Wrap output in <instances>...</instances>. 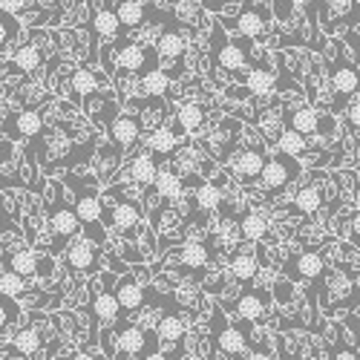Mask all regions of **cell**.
I'll list each match as a JSON object with an SVG mask.
<instances>
[{"mask_svg": "<svg viewBox=\"0 0 360 360\" xmlns=\"http://www.w3.org/2000/svg\"><path fill=\"white\" fill-rule=\"evenodd\" d=\"M67 182L75 185V179L67 176ZM75 214L81 219L84 236H89L96 245H107V231L101 228V222H104V202H101V196L93 188L75 185Z\"/></svg>", "mask_w": 360, "mask_h": 360, "instance_id": "cell-1", "label": "cell"}, {"mask_svg": "<svg viewBox=\"0 0 360 360\" xmlns=\"http://www.w3.org/2000/svg\"><path fill=\"white\" fill-rule=\"evenodd\" d=\"M251 41L254 38H245L239 35L236 41H228L222 35V29L217 26L214 29V41H211V52H214V64L222 67L225 72H239L248 61H251Z\"/></svg>", "mask_w": 360, "mask_h": 360, "instance_id": "cell-2", "label": "cell"}, {"mask_svg": "<svg viewBox=\"0 0 360 360\" xmlns=\"http://www.w3.org/2000/svg\"><path fill=\"white\" fill-rule=\"evenodd\" d=\"M61 193H64L61 185H52V202L46 205V217H49L52 236H55L61 245H67L72 236L81 233V219H78V214H75V205L70 207Z\"/></svg>", "mask_w": 360, "mask_h": 360, "instance_id": "cell-3", "label": "cell"}, {"mask_svg": "<svg viewBox=\"0 0 360 360\" xmlns=\"http://www.w3.org/2000/svg\"><path fill=\"white\" fill-rule=\"evenodd\" d=\"M159 335L144 326H122L115 332V357H159Z\"/></svg>", "mask_w": 360, "mask_h": 360, "instance_id": "cell-4", "label": "cell"}, {"mask_svg": "<svg viewBox=\"0 0 360 360\" xmlns=\"http://www.w3.org/2000/svg\"><path fill=\"white\" fill-rule=\"evenodd\" d=\"M300 173H303V165L297 162V156H288V153H283V150H277V156H271L265 162L259 185L271 196H277L280 191H285L294 182V179H300Z\"/></svg>", "mask_w": 360, "mask_h": 360, "instance_id": "cell-5", "label": "cell"}, {"mask_svg": "<svg viewBox=\"0 0 360 360\" xmlns=\"http://www.w3.org/2000/svg\"><path fill=\"white\" fill-rule=\"evenodd\" d=\"M248 349V335L239 332V326L225 323L222 311H214V323H211V357H236Z\"/></svg>", "mask_w": 360, "mask_h": 360, "instance_id": "cell-6", "label": "cell"}, {"mask_svg": "<svg viewBox=\"0 0 360 360\" xmlns=\"http://www.w3.org/2000/svg\"><path fill=\"white\" fill-rule=\"evenodd\" d=\"M64 265L75 274H96L101 268V257H98V245L89 236H72V243H67V254H64Z\"/></svg>", "mask_w": 360, "mask_h": 360, "instance_id": "cell-7", "label": "cell"}, {"mask_svg": "<svg viewBox=\"0 0 360 360\" xmlns=\"http://www.w3.org/2000/svg\"><path fill=\"white\" fill-rule=\"evenodd\" d=\"M115 64H118V70H124V72L130 70V72L147 75L150 70L159 67V55H156V46L153 49H144L139 44H118Z\"/></svg>", "mask_w": 360, "mask_h": 360, "instance_id": "cell-8", "label": "cell"}, {"mask_svg": "<svg viewBox=\"0 0 360 360\" xmlns=\"http://www.w3.org/2000/svg\"><path fill=\"white\" fill-rule=\"evenodd\" d=\"M101 280L107 285L93 297V306H89V311H93V317H96V326H112L118 317H122V306H118V297H115V291L110 285V283L118 280V274H107L104 271Z\"/></svg>", "mask_w": 360, "mask_h": 360, "instance_id": "cell-9", "label": "cell"}, {"mask_svg": "<svg viewBox=\"0 0 360 360\" xmlns=\"http://www.w3.org/2000/svg\"><path fill=\"white\" fill-rule=\"evenodd\" d=\"M141 222V207L139 202H130V199H118L115 205H104V225L122 231V233H136Z\"/></svg>", "mask_w": 360, "mask_h": 360, "instance_id": "cell-10", "label": "cell"}, {"mask_svg": "<svg viewBox=\"0 0 360 360\" xmlns=\"http://www.w3.org/2000/svg\"><path fill=\"white\" fill-rule=\"evenodd\" d=\"M271 306V294H268L265 288H245L243 294H239V300L236 303H231V309L228 311H233V314H239L245 323H257L262 314H265V309Z\"/></svg>", "mask_w": 360, "mask_h": 360, "instance_id": "cell-11", "label": "cell"}, {"mask_svg": "<svg viewBox=\"0 0 360 360\" xmlns=\"http://www.w3.org/2000/svg\"><path fill=\"white\" fill-rule=\"evenodd\" d=\"M112 291H115V297H118V306H122V314H139L141 311V306H144V300H147V294H144V285L133 277V274H118V280H115V285H112Z\"/></svg>", "mask_w": 360, "mask_h": 360, "instance_id": "cell-12", "label": "cell"}, {"mask_svg": "<svg viewBox=\"0 0 360 360\" xmlns=\"http://www.w3.org/2000/svg\"><path fill=\"white\" fill-rule=\"evenodd\" d=\"M89 35H93V46H89V58L96 61V38H104V41H112L122 35V20L115 15V6H104V9H96L93 18H89Z\"/></svg>", "mask_w": 360, "mask_h": 360, "instance_id": "cell-13", "label": "cell"}, {"mask_svg": "<svg viewBox=\"0 0 360 360\" xmlns=\"http://www.w3.org/2000/svg\"><path fill=\"white\" fill-rule=\"evenodd\" d=\"M4 133L15 141V139H35L44 133V115L38 110H20L15 115L6 118Z\"/></svg>", "mask_w": 360, "mask_h": 360, "instance_id": "cell-14", "label": "cell"}, {"mask_svg": "<svg viewBox=\"0 0 360 360\" xmlns=\"http://www.w3.org/2000/svg\"><path fill=\"white\" fill-rule=\"evenodd\" d=\"M265 162H268V156L262 153L259 147H243L236 153V159H233V173H236L239 182H245V185L259 182Z\"/></svg>", "mask_w": 360, "mask_h": 360, "instance_id": "cell-15", "label": "cell"}, {"mask_svg": "<svg viewBox=\"0 0 360 360\" xmlns=\"http://www.w3.org/2000/svg\"><path fill=\"white\" fill-rule=\"evenodd\" d=\"M141 127H144V122H141L139 115H133V112H118L112 122H110V141H115L122 150H127V147H133V144L139 141Z\"/></svg>", "mask_w": 360, "mask_h": 360, "instance_id": "cell-16", "label": "cell"}, {"mask_svg": "<svg viewBox=\"0 0 360 360\" xmlns=\"http://www.w3.org/2000/svg\"><path fill=\"white\" fill-rule=\"evenodd\" d=\"M328 78H332V86H335V93L340 98H352L357 96V89H360V72L354 64H349L343 55H338V64L332 67V72H328Z\"/></svg>", "mask_w": 360, "mask_h": 360, "instance_id": "cell-17", "label": "cell"}, {"mask_svg": "<svg viewBox=\"0 0 360 360\" xmlns=\"http://www.w3.org/2000/svg\"><path fill=\"white\" fill-rule=\"evenodd\" d=\"M271 18V12H259V9H239L231 20H222L225 26H231L236 35H245V38H257L265 32V23Z\"/></svg>", "mask_w": 360, "mask_h": 360, "instance_id": "cell-18", "label": "cell"}, {"mask_svg": "<svg viewBox=\"0 0 360 360\" xmlns=\"http://www.w3.org/2000/svg\"><path fill=\"white\" fill-rule=\"evenodd\" d=\"M179 139H182V136H179L173 127H165V124H162V127H156L153 133L147 136L144 150H147V153L153 156L156 162H162V159H170L176 150H179Z\"/></svg>", "mask_w": 360, "mask_h": 360, "instance_id": "cell-19", "label": "cell"}, {"mask_svg": "<svg viewBox=\"0 0 360 360\" xmlns=\"http://www.w3.org/2000/svg\"><path fill=\"white\" fill-rule=\"evenodd\" d=\"M44 349V335H41V328L38 326H23L18 328V335L12 338L9 343V354H18V357H35L38 352Z\"/></svg>", "mask_w": 360, "mask_h": 360, "instance_id": "cell-20", "label": "cell"}, {"mask_svg": "<svg viewBox=\"0 0 360 360\" xmlns=\"http://www.w3.org/2000/svg\"><path fill=\"white\" fill-rule=\"evenodd\" d=\"M156 173H159V162L150 156L147 150H144V153H136V156L127 162V176H130V182L139 185V188L153 185Z\"/></svg>", "mask_w": 360, "mask_h": 360, "instance_id": "cell-21", "label": "cell"}, {"mask_svg": "<svg viewBox=\"0 0 360 360\" xmlns=\"http://www.w3.org/2000/svg\"><path fill=\"white\" fill-rule=\"evenodd\" d=\"M243 84L248 86V96H254V98H265V96H271L277 89V78H274V72L268 67H254L243 78Z\"/></svg>", "mask_w": 360, "mask_h": 360, "instance_id": "cell-22", "label": "cell"}, {"mask_svg": "<svg viewBox=\"0 0 360 360\" xmlns=\"http://www.w3.org/2000/svg\"><path fill=\"white\" fill-rule=\"evenodd\" d=\"M156 55L159 61L167 64V61H182L185 58V38L176 32V29H167L156 38Z\"/></svg>", "mask_w": 360, "mask_h": 360, "instance_id": "cell-23", "label": "cell"}, {"mask_svg": "<svg viewBox=\"0 0 360 360\" xmlns=\"http://www.w3.org/2000/svg\"><path fill=\"white\" fill-rule=\"evenodd\" d=\"M202 124H205V107L196 104V101H188V104L179 107L176 122H173V130H176L179 136H185V133L199 130Z\"/></svg>", "mask_w": 360, "mask_h": 360, "instance_id": "cell-24", "label": "cell"}, {"mask_svg": "<svg viewBox=\"0 0 360 360\" xmlns=\"http://www.w3.org/2000/svg\"><path fill=\"white\" fill-rule=\"evenodd\" d=\"M6 268L18 271L20 277H35L38 268H41V257L32 251V248H18L6 257Z\"/></svg>", "mask_w": 360, "mask_h": 360, "instance_id": "cell-25", "label": "cell"}, {"mask_svg": "<svg viewBox=\"0 0 360 360\" xmlns=\"http://www.w3.org/2000/svg\"><path fill=\"white\" fill-rule=\"evenodd\" d=\"M156 335H159V343H182L185 340V320L176 311L162 314L156 323Z\"/></svg>", "mask_w": 360, "mask_h": 360, "instance_id": "cell-26", "label": "cell"}, {"mask_svg": "<svg viewBox=\"0 0 360 360\" xmlns=\"http://www.w3.org/2000/svg\"><path fill=\"white\" fill-rule=\"evenodd\" d=\"M153 188H156V193L162 199H173V196L182 193L185 182H182V176L176 173V167H159V173L153 179Z\"/></svg>", "mask_w": 360, "mask_h": 360, "instance_id": "cell-27", "label": "cell"}, {"mask_svg": "<svg viewBox=\"0 0 360 360\" xmlns=\"http://www.w3.org/2000/svg\"><path fill=\"white\" fill-rule=\"evenodd\" d=\"M222 199H225V191H222V185L219 182H205V185H196V193H193V202H196V207L199 211H217V207L222 205Z\"/></svg>", "mask_w": 360, "mask_h": 360, "instance_id": "cell-28", "label": "cell"}, {"mask_svg": "<svg viewBox=\"0 0 360 360\" xmlns=\"http://www.w3.org/2000/svg\"><path fill=\"white\" fill-rule=\"evenodd\" d=\"M12 64L20 72H35L44 64V55H41L38 44H23V46L12 49Z\"/></svg>", "mask_w": 360, "mask_h": 360, "instance_id": "cell-29", "label": "cell"}, {"mask_svg": "<svg viewBox=\"0 0 360 360\" xmlns=\"http://www.w3.org/2000/svg\"><path fill=\"white\" fill-rule=\"evenodd\" d=\"M268 233V219L262 217V214H257V211H251V214H245L243 219H239V236L245 239V243H251V245H257L259 239Z\"/></svg>", "mask_w": 360, "mask_h": 360, "instance_id": "cell-30", "label": "cell"}, {"mask_svg": "<svg viewBox=\"0 0 360 360\" xmlns=\"http://www.w3.org/2000/svg\"><path fill=\"white\" fill-rule=\"evenodd\" d=\"M144 12H147V6L141 4V0H115V15H118V20H122V26H127V29L141 26Z\"/></svg>", "mask_w": 360, "mask_h": 360, "instance_id": "cell-31", "label": "cell"}, {"mask_svg": "<svg viewBox=\"0 0 360 360\" xmlns=\"http://www.w3.org/2000/svg\"><path fill=\"white\" fill-rule=\"evenodd\" d=\"M231 274H233V280H239V283H251V280H257V274H259V262H257V257H254V254H245V251H239V254L231 259Z\"/></svg>", "mask_w": 360, "mask_h": 360, "instance_id": "cell-32", "label": "cell"}, {"mask_svg": "<svg viewBox=\"0 0 360 360\" xmlns=\"http://www.w3.org/2000/svg\"><path fill=\"white\" fill-rule=\"evenodd\" d=\"M323 268H326V262H323V257L314 254V251H306V254L294 257V274L303 277V280H317V277L323 274Z\"/></svg>", "mask_w": 360, "mask_h": 360, "instance_id": "cell-33", "label": "cell"}, {"mask_svg": "<svg viewBox=\"0 0 360 360\" xmlns=\"http://www.w3.org/2000/svg\"><path fill=\"white\" fill-rule=\"evenodd\" d=\"M306 147H309V141H306V133H300V130H294V127H285L280 136H277V150H283V153H288V156H303L306 153Z\"/></svg>", "mask_w": 360, "mask_h": 360, "instance_id": "cell-34", "label": "cell"}, {"mask_svg": "<svg viewBox=\"0 0 360 360\" xmlns=\"http://www.w3.org/2000/svg\"><path fill=\"white\" fill-rule=\"evenodd\" d=\"M141 89H144V96H153V98H162L167 89H170V72L165 70H150L147 75H141Z\"/></svg>", "mask_w": 360, "mask_h": 360, "instance_id": "cell-35", "label": "cell"}, {"mask_svg": "<svg viewBox=\"0 0 360 360\" xmlns=\"http://www.w3.org/2000/svg\"><path fill=\"white\" fill-rule=\"evenodd\" d=\"M317 122H320V112L314 107H297L288 118V127L309 136V133H317Z\"/></svg>", "mask_w": 360, "mask_h": 360, "instance_id": "cell-36", "label": "cell"}, {"mask_svg": "<svg viewBox=\"0 0 360 360\" xmlns=\"http://www.w3.org/2000/svg\"><path fill=\"white\" fill-rule=\"evenodd\" d=\"M179 259H182V265H188V268H205L211 262V251H207L205 243H185L182 251H179Z\"/></svg>", "mask_w": 360, "mask_h": 360, "instance_id": "cell-37", "label": "cell"}, {"mask_svg": "<svg viewBox=\"0 0 360 360\" xmlns=\"http://www.w3.org/2000/svg\"><path fill=\"white\" fill-rule=\"evenodd\" d=\"M320 205H323V193L314 185L300 188L297 196H294V211L297 214H314V211H320Z\"/></svg>", "mask_w": 360, "mask_h": 360, "instance_id": "cell-38", "label": "cell"}, {"mask_svg": "<svg viewBox=\"0 0 360 360\" xmlns=\"http://www.w3.org/2000/svg\"><path fill=\"white\" fill-rule=\"evenodd\" d=\"M70 84H72V96L75 98H89V96L98 93V78L89 72V70H75L72 78H70Z\"/></svg>", "mask_w": 360, "mask_h": 360, "instance_id": "cell-39", "label": "cell"}, {"mask_svg": "<svg viewBox=\"0 0 360 360\" xmlns=\"http://www.w3.org/2000/svg\"><path fill=\"white\" fill-rule=\"evenodd\" d=\"M20 317V306L15 303V297L0 294V335H6V328Z\"/></svg>", "mask_w": 360, "mask_h": 360, "instance_id": "cell-40", "label": "cell"}, {"mask_svg": "<svg viewBox=\"0 0 360 360\" xmlns=\"http://www.w3.org/2000/svg\"><path fill=\"white\" fill-rule=\"evenodd\" d=\"M26 277H20L18 271H12V268H6L4 274H0V294H6V297H20L26 291Z\"/></svg>", "mask_w": 360, "mask_h": 360, "instance_id": "cell-41", "label": "cell"}, {"mask_svg": "<svg viewBox=\"0 0 360 360\" xmlns=\"http://www.w3.org/2000/svg\"><path fill=\"white\" fill-rule=\"evenodd\" d=\"M18 35H20V23L15 20V15L12 12H0V49Z\"/></svg>", "mask_w": 360, "mask_h": 360, "instance_id": "cell-42", "label": "cell"}, {"mask_svg": "<svg viewBox=\"0 0 360 360\" xmlns=\"http://www.w3.org/2000/svg\"><path fill=\"white\" fill-rule=\"evenodd\" d=\"M280 23H288L291 20V15H294V4L291 0H274V12H271Z\"/></svg>", "mask_w": 360, "mask_h": 360, "instance_id": "cell-43", "label": "cell"}, {"mask_svg": "<svg viewBox=\"0 0 360 360\" xmlns=\"http://www.w3.org/2000/svg\"><path fill=\"white\" fill-rule=\"evenodd\" d=\"M0 12L23 15V12H29V0H0Z\"/></svg>", "mask_w": 360, "mask_h": 360, "instance_id": "cell-44", "label": "cell"}, {"mask_svg": "<svg viewBox=\"0 0 360 360\" xmlns=\"http://www.w3.org/2000/svg\"><path fill=\"white\" fill-rule=\"evenodd\" d=\"M346 118H349V124H352L354 130H360V98L349 101V107H346Z\"/></svg>", "mask_w": 360, "mask_h": 360, "instance_id": "cell-45", "label": "cell"}, {"mask_svg": "<svg viewBox=\"0 0 360 360\" xmlns=\"http://www.w3.org/2000/svg\"><path fill=\"white\" fill-rule=\"evenodd\" d=\"M15 159V150H12V139H0V165H9Z\"/></svg>", "mask_w": 360, "mask_h": 360, "instance_id": "cell-46", "label": "cell"}, {"mask_svg": "<svg viewBox=\"0 0 360 360\" xmlns=\"http://www.w3.org/2000/svg\"><path fill=\"white\" fill-rule=\"evenodd\" d=\"M352 236H354V243H360V211L352 214Z\"/></svg>", "mask_w": 360, "mask_h": 360, "instance_id": "cell-47", "label": "cell"}, {"mask_svg": "<svg viewBox=\"0 0 360 360\" xmlns=\"http://www.w3.org/2000/svg\"><path fill=\"white\" fill-rule=\"evenodd\" d=\"M332 357H338V360H354L357 357V352L354 349H335V354Z\"/></svg>", "mask_w": 360, "mask_h": 360, "instance_id": "cell-48", "label": "cell"}, {"mask_svg": "<svg viewBox=\"0 0 360 360\" xmlns=\"http://www.w3.org/2000/svg\"><path fill=\"white\" fill-rule=\"evenodd\" d=\"M354 352H357V357H360V335H357V346H354Z\"/></svg>", "mask_w": 360, "mask_h": 360, "instance_id": "cell-49", "label": "cell"}, {"mask_svg": "<svg viewBox=\"0 0 360 360\" xmlns=\"http://www.w3.org/2000/svg\"><path fill=\"white\" fill-rule=\"evenodd\" d=\"M354 67H357V72H360V55H357V61H354Z\"/></svg>", "mask_w": 360, "mask_h": 360, "instance_id": "cell-50", "label": "cell"}]
</instances>
